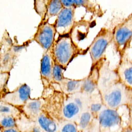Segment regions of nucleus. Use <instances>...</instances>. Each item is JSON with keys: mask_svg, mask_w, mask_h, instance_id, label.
I'll list each match as a JSON object with an SVG mask.
<instances>
[{"mask_svg": "<svg viewBox=\"0 0 132 132\" xmlns=\"http://www.w3.org/2000/svg\"><path fill=\"white\" fill-rule=\"evenodd\" d=\"M98 90L104 105L110 109L119 110L120 107L127 106L132 98V90L120 81L116 71L110 68L109 62L105 57L100 69Z\"/></svg>", "mask_w": 132, "mask_h": 132, "instance_id": "obj_1", "label": "nucleus"}, {"mask_svg": "<svg viewBox=\"0 0 132 132\" xmlns=\"http://www.w3.org/2000/svg\"><path fill=\"white\" fill-rule=\"evenodd\" d=\"M82 50L70 35L59 36L52 47L54 62L66 70L71 62L81 54Z\"/></svg>", "mask_w": 132, "mask_h": 132, "instance_id": "obj_2", "label": "nucleus"}, {"mask_svg": "<svg viewBox=\"0 0 132 132\" xmlns=\"http://www.w3.org/2000/svg\"><path fill=\"white\" fill-rule=\"evenodd\" d=\"M53 84L46 88H43L41 98L43 99L42 110L46 111L57 122L62 120V109L65 101V95ZM58 86V85H57Z\"/></svg>", "mask_w": 132, "mask_h": 132, "instance_id": "obj_3", "label": "nucleus"}, {"mask_svg": "<svg viewBox=\"0 0 132 132\" xmlns=\"http://www.w3.org/2000/svg\"><path fill=\"white\" fill-rule=\"evenodd\" d=\"M113 43L116 52L119 56L126 54L132 41V13L129 16L113 29Z\"/></svg>", "mask_w": 132, "mask_h": 132, "instance_id": "obj_4", "label": "nucleus"}, {"mask_svg": "<svg viewBox=\"0 0 132 132\" xmlns=\"http://www.w3.org/2000/svg\"><path fill=\"white\" fill-rule=\"evenodd\" d=\"M113 30L102 28L89 45L87 50L90 54L92 65H95L103 59L104 53L110 44L113 41Z\"/></svg>", "mask_w": 132, "mask_h": 132, "instance_id": "obj_5", "label": "nucleus"}, {"mask_svg": "<svg viewBox=\"0 0 132 132\" xmlns=\"http://www.w3.org/2000/svg\"><path fill=\"white\" fill-rule=\"evenodd\" d=\"M101 132H123L126 126L118 110L110 109L104 106L98 115Z\"/></svg>", "mask_w": 132, "mask_h": 132, "instance_id": "obj_6", "label": "nucleus"}, {"mask_svg": "<svg viewBox=\"0 0 132 132\" xmlns=\"http://www.w3.org/2000/svg\"><path fill=\"white\" fill-rule=\"evenodd\" d=\"M57 33L54 24L41 21L38 25L32 40L46 51L51 49L55 42V36Z\"/></svg>", "mask_w": 132, "mask_h": 132, "instance_id": "obj_7", "label": "nucleus"}, {"mask_svg": "<svg viewBox=\"0 0 132 132\" xmlns=\"http://www.w3.org/2000/svg\"><path fill=\"white\" fill-rule=\"evenodd\" d=\"M76 9V7H63L56 16L54 24L59 36L70 35L75 24V13Z\"/></svg>", "mask_w": 132, "mask_h": 132, "instance_id": "obj_8", "label": "nucleus"}, {"mask_svg": "<svg viewBox=\"0 0 132 132\" xmlns=\"http://www.w3.org/2000/svg\"><path fill=\"white\" fill-rule=\"evenodd\" d=\"M30 98V88L27 83H23L13 91L7 92L1 96L0 101L21 108Z\"/></svg>", "mask_w": 132, "mask_h": 132, "instance_id": "obj_9", "label": "nucleus"}, {"mask_svg": "<svg viewBox=\"0 0 132 132\" xmlns=\"http://www.w3.org/2000/svg\"><path fill=\"white\" fill-rule=\"evenodd\" d=\"M54 60L53 57L52 48L44 51L40 60V79L43 88L51 86L54 83L53 69L54 65Z\"/></svg>", "mask_w": 132, "mask_h": 132, "instance_id": "obj_10", "label": "nucleus"}, {"mask_svg": "<svg viewBox=\"0 0 132 132\" xmlns=\"http://www.w3.org/2000/svg\"><path fill=\"white\" fill-rule=\"evenodd\" d=\"M114 70L121 82L132 90V60L126 56V54L120 57L118 64Z\"/></svg>", "mask_w": 132, "mask_h": 132, "instance_id": "obj_11", "label": "nucleus"}, {"mask_svg": "<svg viewBox=\"0 0 132 132\" xmlns=\"http://www.w3.org/2000/svg\"><path fill=\"white\" fill-rule=\"evenodd\" d=\"M104 58L95 64L91 66L89 75L87 77L83 78V83L82 86L81 92L86 93L88 95H91L93 93L98 91V82L99 79V73L100 69L103 62Z\"/></svg>", "mask_w": 132, "mask_h": 132, "instance_id": "obj_12", "label": "nucleus"}, {"mask_svg": "<svg viewBox=\"0 0 132 132\" xmlns=\"http://www.w3.org/2000/svg\"><path fill=\"white\" fill-rule=\"evenodd\" d=\"M43 104V99L41 96L35 99L30 98L20 109L28 118L36 122L37 118L42 112Z\"/></svg>", "mask_w": 132, "mask_h": 132, "instance_id": "obj_13", "label": "nucleus"}, {"mask_svg": "<svg viewBox=\"0 0 132 132\" xmlns=\"http://www.w3.org/2000/svg\"><path fill=\"white\" fill-rule=\"evenodd\" d=\"M81 112L78 104L70 95H65V101L62 109V120L74 121L77 120Z\"/></svg>", "mask_w": 132, "mask_h": 132, "instance_id": "obj_14", "label": "nucleus"}, {"mask_svg": "<svg viewBox=\"0 0 132 132\" xmlns=\"http://www.w3.org/2000/svg\"><path fill=\"white\" fill-rule=\"evenodd\" d=\"M43 131L46 132H57L58 123L46 111L42 110L36 121Z\"/></svg>", "mask_w": 132, "mask_h": 132, "instance_id": "obj_15", "label": "nucleus"}, {"mask_svg": "<svg viewBox=\"0 0 132 132\" xmlns=\"http://www.w3.org/2000/svg\"><path fill=\"white\" fill-rule=\"evenodd\" d=\"M83 83L82 79H71L65 77L59 83L58 87L64 95H73L76 93L81 92L82 86Z\"/></svg>", "mask_w": 132, "mask_h": 132, "instance_id": "obj_16", "label": "nucleus"}, {"mask_svg": "<svg viewBox=\"0 0 132 132\" xmlns=\"http://www.w3.org/2000/svg\"><path fill=\"white\" fill-rule=\"evenodd\" d=\"M16 127L21 132H43L37 122L28 118L23 112L16 119Z\"/></svg>", "mask_w": 132, "mask_h": 132, "instance_id": "obj_17", "label": "nucleus"}, {"mask_svg": "<svg viewBox=\"0 0 132 132\" xmlns=\"http://www.w3.org/2000/svg\"><path fill=\"white\" fill-rule=\"evenodd\" d=\"M95 118H96L94 117L89 108L81 110L78 118L75 121L79 131L82 132L87 129L90 126Z\"/></svg>", "mask_w": 132, "mask_h": 132, "instance_id": "obj_18", "label": "nucleus"}, {"mask_svg": "<svg viewBox=\"0 0 132 132\" xmlns=\"http://www.w3.org/2000/svg\"><path fill=\"white\" fill-rule=\"evenodd\" d=\"M17 56H15L10 50L1 53L0 56V71L1 72H10L14 68Z\"/></svg>", "mask_w": 132, "mask_h": 132, "instance_id": "obj_19", "label": "nucleus"}, {"mask_svg": "<svg viewBox=\"0 0 132 132\" xmlns=\"http://www.w3.org/2000/svg\"><path fill=\"white\" fill-rule=\"evenodd\" d=\"M103 101L102 96L99 91L93 93L90 95V101H89V110L92 112L94 117L97 118L98 115L101 112V110L104 107Z\"/></svg>", "mask_w": 132, "mask_h": 132, "instance_id": "obj_20", "label": "nucleus"}, {"mask_svg": "<svg viewBox=\"0 0 132 132\" xmlns=\"http://www.w3.org/2000/svg\"><path fill=\"white\" fill-rule=\"evenodd\" d=\"M63 8V5L61 0H49L47 12L44 18L41 21L49 22V20L54 16H57Z\"/></svg>", "mask_w": 132, "mask_h": 132, "instance_id": "obj_21", "label": "nucleus"}, {"mask_svg": "<svg viewBox=\"0 0 132 132\" xmlns=\"http://www.w3.org/2000/svg\"><path fill=\"white\" fill-rule=\"evenodd\" d=\"M22 111L19 108L0 101V115L11 116L16 120L20 117Z\"/></svg>", "mask_w": 132, "mask_h": 132, "instance_id": "obj_22", "label": "nucleus"}, {"mask_svg": "<svg viewBox=\"0 0 132 132\" xmlns=\"http://www.w3.org/2000/svg\"><path fill=\"white\" fill-rule=\"evenodd\" d=\"M69 95L73 99V101L78 104L81 110L89 108V101H90L89 95L82 92H79V93Z\"/></svg>", "mask_w": 132, "mask_h": 132, "instance_id": "obj_23", "label": "nucleus"}, {"mask_svg": "<svg viewBox=\"0 0 132 132\" xmlns=\"http://www.w3.org/2000/svg\"><path fill=\"white\" fill-rule=\"evenodd\" d=\"M57 132H79L74 121L62 120L58 122Z\"/></svg>", "mask_w": 132, "mask_h": 132, "instance_id": "obj_24", "label": "nucleus"}, {"mask_svg": "<svg viewBox=\"0 0 132 132\" xmlns=\"http://www.w3.org/2000/svg\"><path fill=\"white\" fill-rule=\"evenodd\" d=\"M49 0H34V9L40 16L41 20L45 16L48 9Z\"/></svg>", "mask_w": 132, "mask_h": 132, "instance_id": "obj_25", "label": "nucleus"}, {"mask_svg": "<svg viewBox=\"0 0 132 132\" xmlns=\"http://www.w3.org/2000/svg\"><path fill=\"white\" fill-rule=\"evenodd\" d=\"M16 127V120L11 116L0 115V128H9Z\"/></svg>", "mask_w": 132, "mask_h": 132, "instance_id": "obj_26", "label": "nucleus"}, {"mask_svg": "<svg viewBox=\"0 0 132 132\" xmlns=\"http://www.w3.org/2000/svg\"><path fill=\"white\" fill-rule=\"evenodd\" d=\"M9 77H10V72H0V95H1V96L9 92L7 84Z\"/></svg>", "mask_w": 132, "mask_h": 132, "instance_id": "obj_27", "label": "nucleus"}, {"mask_svg": "<svg viewBox=\"0 0 132 132\" xmlns=\"http://www.w3.org/2000/svg\"><path fill=\"white\" fill-rule=\"evenodd\" d=\"M65 69L62 66L57 63H54V69H53V79H54V83L55 85H58L63 79L65 78L63 73Z\"/></svg>", "mask_w": 132, "mask_h": 132, "instance_id": "obj_28", "label": "nucleus"}, {"mask_svg": "<svg viewBox=\"0 0 132 132\" xmlns=\"http://www.w3.org/2000/svg\"><path fill=\"white\" fill-rule=\"evenodd\" d=\"M75 7L76 8H85L87 12L90 13H94L96 11L95 5L90 0H75Z\"/></svg>", "mask_w": 132, "mask_h": 132, "instance_id": "obj_29", "label": "nucleus"}, {"mask_svg": "<svg viewBox=\"0 0 132 132\" xmlns=\"http://www.w3.org/2000/svg\"><path fill=\"white\" fill-rule=\"evenodd\" d=\"M13 44V43L11 39L9 33L7 32V30H5L1 40V53L5 52L9 50Z\"/></svg>", "mask_w": 132, "mask_h": 132, "instance_id": "obj_30", "label": "nucleus"}, {"mask_svg": "<svg viewBox=\"0 0 132 132\" xmlns=\"http://www.w3.org/2000/svg\"><path fill=\"white\" fill-rule=\"evenodd\" d=\"M31 42H32L31 40H28L27 41V42H24L23 44H13L9 50H10V51L11 52H12L15 56L18 57L20 53L23 51V50L26 49L27 47L30 44Z\"/></svg>", "mask_w": 132, "mask_h": 132, "instance_id": "obj_31", "label": "nucleus"}, {"mask_svg": "<svg viewBox=\"0 0 132 132\" xmlns=\"http://www.w3.org/2000/svg\"><path fill=\"white\" fill-rule=\"evenodd\" d=\"M82 132H101L99 128L98 121L97 118H95L93 120V122L89 128Z\"/></svg>", "mask_w": 132, "mask_h": 132, "instance_id": "obj_32", "label": "nucleus"}, {"mask_svg": "<svg viewBox=\"0 0 132 132\" xmlns=\"http://www.w3.org/2000/svg\"><path fill=\"white\" fill-rule=\"evenodd\" d=\"M128 110V126L132 128V98L128 105L127 106Z\"/></svg>", "mask_w": 132, "mask_h": 132, "instance_id": "obj_33", "label": "nucleus"}, {"mask_svg": "<svg viewBox=\"0 0 132 132\" xmlns=\"http://www.w3.org/2000/svg\"><path fill=\"white\" fill-rule=\"evenodd\" d=\"M63 7H75V0H61Z\"/></svg>", "mask_w": 132, "mask_h": 132, "instance_id": "obj_34", "label": "nucleus"}, {"mask_svg": "<svg viewBox=\"0 0 132 132\" xmlns=\"http://www.w3.org/2000/svg\"><path fill=\"white\" fill-rule=\"evenodd\" d=\"M1 132H21L17 127L9 128H1Z\"/></svg>", "mask_w": 132, "mask_h": 132, "instance_id": "obj_35", "label": "nucleus"}, {"mask_svg": "<svg viewBox=\"0 0 132 132\" xmlns=\"http://www.w3.org/2000/svg\"><path fill=\"white\" fill-rule=\"evenodd\" d=\"M123 132H132V128H129V126H126L123 129Z\"/></svg>", "mask_w": 132, "mask_h": 132, "instance_id": "obj_36", "label": "nucleus"}]
</instances>
